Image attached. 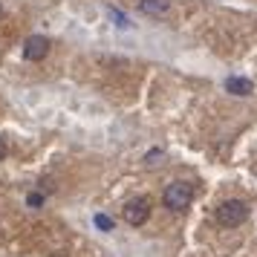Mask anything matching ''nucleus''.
<instances>
[{
	"label": "nucleus",
	"mask_w": 257,
	"mask_h": 257,
	"mask_svg": "<svg viewBox=\"0 0 257 257\" xmlns=\"http://www.w3.org/2000/svg\"><path fill=\"white\" fill-rule=\"evenodd\" d=\"M151 217V199L148 197H133L124 202V222L127 225H145Z\"/></svg>",
	"instance_id": "obj_3"
},
{
	"label": "nucleus",
	"mask_w": 257,
	"mask_h": 257,
	"mask_svg": "<svg viewBox=\"0 0 257 257\" xmlns=\"http://www.w3.org/2000/svg\"><path fill=\"white\" fill-rule=\"evenodd\" d=\"M47 52H49V41L44 35L26 38V44H24V58L26 61H44Z\"/></svg>",
	"instance_id": "obj_4"
},
{
	"label": "nucleus",
	"mask_w": 257,
	"mask_h": 257,
	"mask_svg": "<svg viewBox=\"0 0 257 257\" xmlns=\"http://www.w3.org/2000/svg\"><path fill=\"white\" fill-rule=\"evenodd\" d=\"M26 202H29V205H32V208H38V205H41V202H44V197H41V194H29V199H26Z\"/></svg>",
	"instance_id": "obj_8"
},
{
	"label": "nucleus",
	"mask_w": 257,
	"mask_h": 257,
	"mask_svg": "<svg viewBox=\"0 0 257 257\" xmlns=\"http://www.w3.org/2000/svg\"><path fill=\"white\" fill-rule=\"evenodd\" d=\"M248 220V205L243 199H225L220 208H217V222L222 228H237Z\"/></svg>",
	"instance_id": "obj_2"
},
{
	"label": "nucleus",
	"mask_w": 257,
	"mask_h": 257,
	"mask_svg": "<svg viewBox=\"0 0 257 257\" xmlns=\"http://www.w3.org/2000/svg\"><path fill=\"white\" fill-rule=\"evenodd\" d=\"M194 199V185L191 182H171L162 191V205L168 211H185Z\"/></svg>",
	"instance_id": "obj_1"
},
{
	"label": "nucleus",
	"mask_w": 257,
	"mask_h": 257,
	"mask_svg": "<svg viewBox=\"0 0 257 257\" xmlns=\"http://www.w3.org/2000/svg\"><path fill=\"white\" fill-rule=\"evenodd\" d=\"M139 9L151 18H162L171 9V0H139Z\"/></svg>",
	"instance_id": "obj_5"
},
{
	"label": "nucleus",
	"mask_w": 257,
	"mask_h": 257,
	"mask_svg": "<svg viewBox=\"0 0 257 257\" xmlns=\"http://www.w3.org/2000/svg\"><path fill=\"white\" fill-rule=\"evenodd\" d=\"M52 257H64V254H52Z\"/></svg>",
	"instance_id": "obj_10"
},
{
	"label": "nucleus",
	"mask_w": 257,
	"mask_h": 257,
	"mask_svg": "<svg viewBox=\"0 0 257 257\" xmlns=\"http://www.w3.org/2000/svg\"><path fill=\"white\" fill-rule=\"evenodd\" d=\"M95 225H98V228H104V231H110V228H113V220L104 217V214H95Z\"/></svg>",
	"instance_id": "obj_7"
},
{
	"label": "nucleus",
	"mask_w": 257,
	"mask_h": 257,
	"mask_svg": "<svg viewBox=\"0 0 257 257\" xmlns=\"http://www.w3.org/2000/svg\"><path fill=\"white\" fill-rule=\"evenodd\" d=\"M225 90L234 93V95H251L254 84L248 81V78H228V81H225Z\"/></svg>",
	"instance_id": "obj_6"
},
{
	"label": "nucleus",
	"mask_w": 257,
	"mask_h": 257,
	"mask_svg": "<svg viewBox=\"0 0 257 257\" xmlns=\"http://www.w3.org/2000/svg\"><path fill=\"white\" fill-rule=\"evenodd\" d=\"M3 159H6V142L0 139V162H3Z\"/></svg>",
	"instance_id": "obj_9"
}]
</instances>
